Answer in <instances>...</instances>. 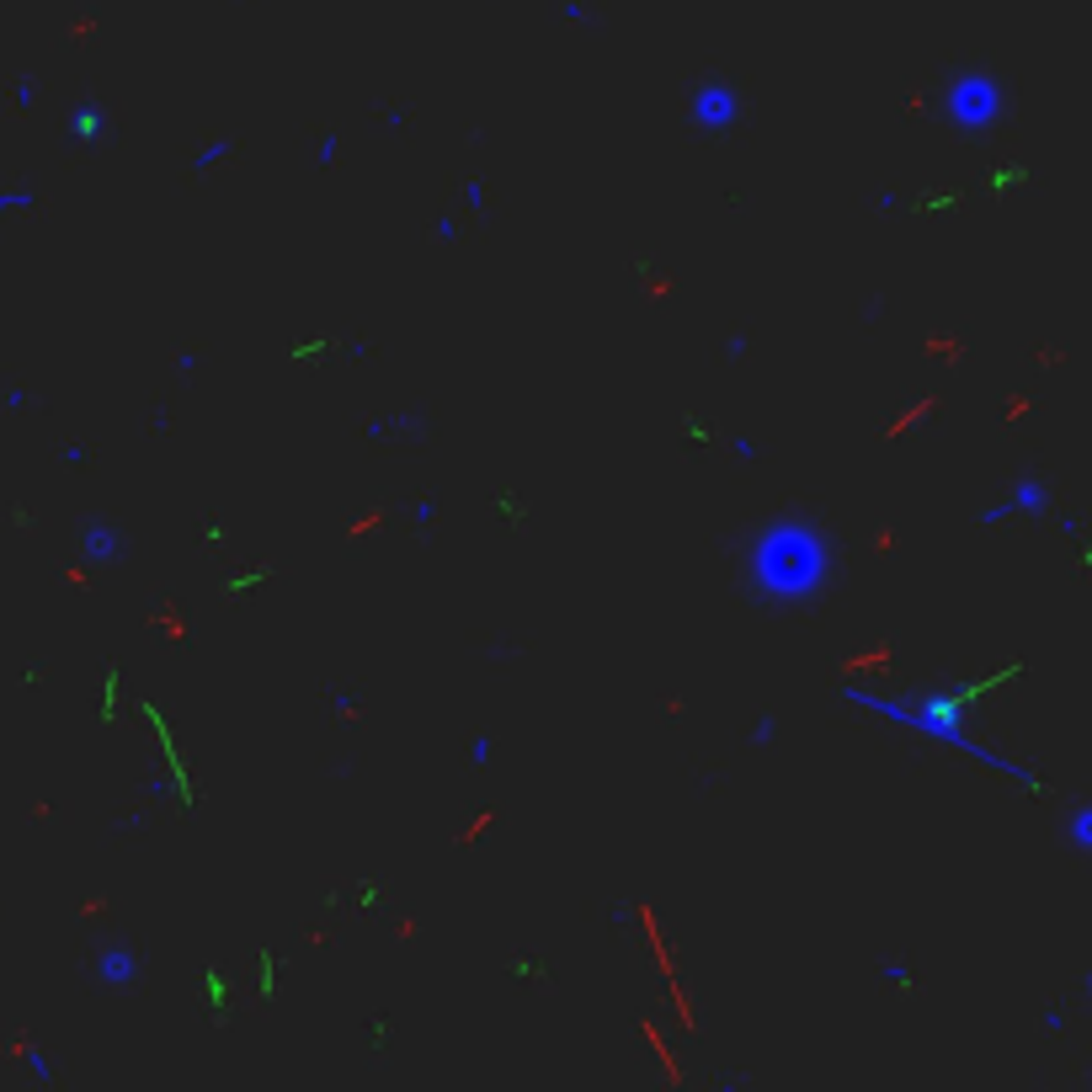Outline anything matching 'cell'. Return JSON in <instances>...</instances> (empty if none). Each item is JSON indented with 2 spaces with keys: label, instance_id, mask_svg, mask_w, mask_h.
Masks as SVG:
<instances>
[{
  "label": "cell",
  "instance_id": "obj_5",
  "mask_svg": "<svg viewBox=\"0 0 1092 1092\" xmlns=\"http://www.w3.org/2000/svg\"><path fill=\"white\" fill-rule=\"evenodd\" d=\"M1007 506H1012V512H1034V518H1045V512H1050V485L1039 480V474H1018Z\"/></svg>",
  "mask_w": 1092,
  "mask_h": 1092
},
{
  "label": "cell",
  "instance_id": "obj_7",
  "mask_svg": "<svg viewBox=\"0 0 1092 1092\" xmlns=\"http://www.w3.org/2000/svg\"><path fill=\"white\" fill-rule=\"evenodd\" d=\"M1066 842L1077 852H1092V805H1077L1071 810V821H1066Z\"/></svg>",
  "mask_w": 1092,
  "mask_h": 1092
},
{
  "label": "cell",
  "instance_id": "obj_8",
  "mask_svg": "<svg viewBox=\"0 0 1092 1092\" xmlns=\"http://www.w3.org/2000/svg\"><path fill=\"white\" fill-rule=\"evenodd\" d=\"M102 980L128 986V980H134V954H128V949H107L102 954Z\"/></svg>",
  "mask_w": 1092,
  "mask_h": 1092
},
{
  "label": "cell",
  "instance_id": "obj_4",
  "mask_svg": "<svg viewBox=\"0 0 1092 1092\" xmlns=\"http://www.w3.org/2000/svg\"><path fill=\"white\" fill-rule=\"evenodd\" d=\"M688 113H693V123H698L703 134H724V128L741 117V96L730 91L724 81H703L698 91H693V107H688Z\"/></svg>",
  "mask_w": 1092,
  "mask_h": 1092
},
{
  "label": "cell",
  "instance_id": "obj_2",
  "mask_svg": "<svg viewBox=\"0 0 1092 1092\" xmlns=\"http://www.w3.org/2000/svg\"><path fill=\"white\" fill-rule=\"evenodd\" d=\"M848 698L869 703L874 714L911 724V730H922V736H932V741H949V747L970 751V757L986 762V768H997V773H1007V778L1039 789V778L1029 768H1018V762H1007V757H997V751H986V747H976V741H970V730L959 724V714H965V703L976 698V693H927V698H911V703H885V698H869V693H848Z\"/></svg>",
  "mask_w": 1092,
  "mask_h": 1092
},
{
  "label": "cell",
  "instance_id": "obj_6",
  "mask_svg": "<svg viewBox=\"0 0 1092 1092\" xmlns=\"http://www.w3.org/2000/svg\"><path fill=\"white\" fill-rule=\"evenodd\" d=\"M86 554H91V560H117V554H123V533L107 528V522H91V533H86Z\"/></svg>",
  "mask_w": 1092,
  "mask_h": 1092
},
{
  "label": "cell",
  "instance_id": "obj_9",
  "mask_svg": "<svg viewBox=\"0 0 1092 1092\" xmlns=\"http://www.w3.org/2000/svg\"><path fill=\"white\" fill-rule=\"evenodd\" d=\"M773 736H778V720H773V714H762V720L751 724V741H757V747H768Z\"/></svg>",
  "mask_w": 1092,
  "mask_h": 1092
},
{
  "label": "cell",
  "instance_id": "obj_1",
  "mask_svg": "<svg viewBox=\"0 0 1092 1092\" xmlns=\"http://www.w3.org/2000/svg\"><path fill=\"white\" fill-rule=\"evenodd\" d=\"M831 571H837V549L810 518H773L768 528L751 539L747 554V581L762 602H810L816 592H826Z\"/></svg>",
  "mask_w": 1092,
  "mask_h": 1092
},
{
  "label": "cell",
  "instance_id": "obj_3",
  "mask_svg": "<svg viewBox=\"0 0 1092 1092\" xmlns=\"http://www.w3.org/2000/svg\"><path fill=\"white\" fill-rule=\"evenodd\" d=\"M1002 107H1007V96H1002V81L997 75H986V69H959L954 81H949V96H943V113H949V123L965 128V134H980V128H991L1002 117Z\"/></svg>",
  "mask_w": 1092,
  "mask_h": 1092
}]
</instances>
